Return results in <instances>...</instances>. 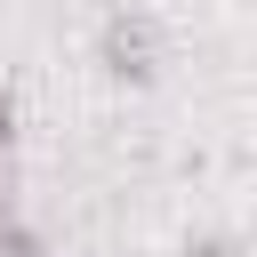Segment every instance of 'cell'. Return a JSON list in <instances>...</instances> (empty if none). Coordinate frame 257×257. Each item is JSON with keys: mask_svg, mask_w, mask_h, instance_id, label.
Masks as SVG:
<instances>
[{"mask_svg": "<svg viewBox=\"0 0 257 257\" xmlns=\"http://www.w3.org/2000/svg\"><path fill=\"white\" fill-rule=\"evenodd\" d=\"M96 64H104L112 80H153V72H161V24H153L145 8H112V16L96 24Z\"/></svg>", "mask_w": 257, "mask_h": 257, "instance_id": "6da1fadb", "label": "cell"}, {"mask_svg": "<svg viewBox=\"0 0 257 257\" xmlns=\"http://www.w3.org/2000/svg\"><path fill=\"white\" fill-rule=\"evenodd\" d=\"M0 257H48V249L32 241V225L16 217V201H8V193H0Z\"/></svg>", "mask_w": 257, "mask_h": 257, "instance_id": "7a4b0ae2", "label": "cell"}, {"mask_svg": "<svg viewBox=\"0 0 257 257\" xmlns=\"http://www.w3.org/2000/svg\"><path fill=\"white\" fill-rule=\"evenodd\" d=\"M8 153H16V88L0 80V161H8Z\"/></svg>", "mask_w": 257, "mask_h": 257, "instance_id": "3957f363", "label": "cell"}, {"mask_svg": "<svg viewBox=\"0 0 257 257\" xmlns=\"http://www.w3.org/2000/svg\"><path fill=\"white\" fill-rule=\"evenodd\" d=\"M193 257H233V249H225V241H209V249H193Z\"/></svg>", "mask_w": 257, "mask_h": 257, "instance_id": "277c9868", "label": "cell"}]
</instances>
